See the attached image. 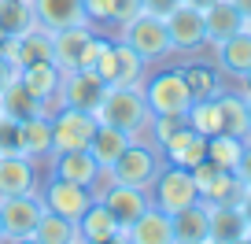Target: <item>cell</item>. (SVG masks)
Listing matches in <instances>:
<instances>
[{
	"label": "cell",
	"mask_w": 251,
	"mask_h": 244,
	"mask_svg": "<svg viewBox=\"0 0 251 244\" xmlns=\"http://www.w3.org/2000/svg\"><path fill=\"white\" fill-rule=\"evenodd\" d=\"M240 211L248 215V226H251V185H244V196H240Z\"/></svg>",
	"instance_id": "60d3db41"
},
{
	"label": "cell",
	"mask_w": 251,
	"mask_h": 244,
	"mask_svg": "<svg viewBox=\"0 0 251 244\" xmlns=\"http://www.w3.org/2000/svg\"><path fill=\"white\" fill-rule=\"evenodd\" d=\"M96 122L126 130L129 137H144L151 126V108L144 100L141 85H107L100 108H96Z\"/></svg>",
	"instance_id": "6da1fadb"
},
{
	"label": "cell",
	"mask_w": 251,
	"mask_h": 244,
	"mask_svg": "<svg viewBox=\"0 0 251 244\" xmlns=\"http://www.w3.org/2000/svg\"><path fill=\"white\" fill-rule=\"evenodd\" d=\"M207 211L214 244H240L248 237V215L240 211V204H207Z\"/></svg>",
	"instance_id": "d6986e66"
},
{
	"label": "cell",
	"mask_w": 251,
	"mask_h": 244,
	"mask_svg": "<svg viewBox=\"0 0 251 244\" xmlns=\"http://www.w3.org/2000/svg\"><path fill=\"white\" fill-rule=\"evenodd\" d=\"M30 26H37L30 0H0V33L19 37V33H26Z\"/></svg>",
	"instance_id": "d6a6232c"
},
{
	"label": "cell",
	"mask_w": 251,
	"mask_h": 244,
	"mask_svg": "<svg viewBox=\"0 0 251 244\" xmlns=\"http://www.w3.org/2000/svg\"><path fill=\"white\" fill-rule=\"evenodd\" d=\"M244 30H248V33H251V19H244Z\"/></svg>",
	"instance_id": "ee69618b"
},
{
	"label": "cell",
	"mask_w": 251,
	"mask_h": 244,
	"mask_svg": "<svg viewBox=\"0 0 251 244\" xmlns=\"http://www.w3.org/2000/svg\"><path fill=\"white\" fill-rule=\"evenodd\" d=\"M41 200H45L48 211L63 215V218L78 222L81 215H85V207L93 204V189H85V185H74V181H63V178H52L41 189Z\"/></svg>",
	"instance_id": "4fadbf2b"
},
{
	"label": "cell",
	"mask_w": 251,
	"mask_h": 244,
	"mask_svg": "<svg viewBox=\"0 0 251 244\" xmlns=\"http://www.w3.org/2000/svg\"><path fill=\"white\" fill-rule=\"evenodd\" d=\"M103 37L89 23L81 26H63L52 33V63L59 71H78V67H93L96 52H100Z\"/></svg>",
	"instance_id": "277c9868"
},
{
	"label": "cell",
	"mask_w": 251,
	"mask_h": 244,
	"mask_svg": "<svg viewBox=\"0 0 251 244\" xmlns=\"http://www.w3.org/2000/svg\"><path fill=\"white\" fill-rule=\"evenodd\" d=\"M15 74H19V67L11 63V59H4V55H0V93L8 89V81L15 78Z\"/></svg>",
	"instance_id": "ab89813d"
},
{
	"label": "cell",
	"mask_w": 251,
	"mask_h": 244,
	"mask_svg": "<svg viewBox=\"0 0 251 244\" xmlns=\"http://www.w3.org/2000/svg\"><path fill=\"white\" fill-rule=\"evenodd\" d=\"M244 196V181L236 170H218L203 189H200V200L203 204H240Z\"/></svg>",
	"instance_id": "4dcf8cb0"
},
{
	"label": "cell",
	"mask_w": 251,
	"mask_h": 244,
	"mask_svg": "<svg viewBox=\"0 0 251 244\" xmlns=\"http://www.w3.org/2000/svg\"><path fill=\"white\" fill-rule=\"evenodd\" d=\"M240 152H244V137H233V134L207 137V159H211L214 166H222V170H236Z\"/></svg>",
	"instance_id": "836d02e7"
},
{
	"label": "cell",
	"mask_w": 251,
	"mask_h": 244,
	"mask_svg": "<svg viewBox=\"0 0 251 244\" xmlns=\"http://www.w3.org/2000/svg\"><path fill=\"white\" fill-rule=\"evenodd\" d=\"M233 4H236V11H240L244 19H251V0H233Z\"/></svg>",
	"instance_id": "b9f144b4"
},
{
	"label": "cell",
	"mask_w": 251,
	"mask_h": 244,
	"mask_svg": "<svg viewBox=\"0 0 251 244\" xmlns=\"http://www.w3.org/2000/svg\"><path fill=\"white\" fill-rule=\"evenodd\" d=\"M23 156H30L33 163L52 156V118L48 115L23 118Z\"/></svg>",
	"instance_id": "f546056e"
},
{
	"label": "cell",
	"mask_w": 251,
	"mask_h": 244,
	"mask_svg": "<svg viewBox=\"0 0 251 244\" xmlns=\"http://www.w3.org/2000/svg\"><path fill=\"white\" fill-rule=\"evenodd\" d=\"M144 100H148L151 115H174V118H185L188 108H192V89H188L185 74L177 71H159L151 78H144Z\"/></svg>",
	"instance_id": "8992f818"
},
{
	"label": "cell",
	"mask_w": 251,
	"mask_h": 244,
	"mask_svg": "<svg viewBox=\"0 0 251 244\" xmlns=\"http://www.w3.org/2000/svg\"><path fill=\"white\" fill-rule=\"evenodd\" d=\"M129 241L137 244H174V229H170V215L163 207H144L141 218L129 226Z\"/></svg>",
	"instance_id": "603a6c76"
},
{
	"label": "cell",
	"mask_w": 251,
	"mask_h": 244,
	"mask_svg": "<svg viewBox=\"0 0 251 244\" xmlns=\"http://www.w3.org/2000/svg\"><path fill=\"white\" fill-rule=\"evenodd\" d=\"M48 170H52V178L74 181V185H85V189H93V181L100 178V163L93 159L89 148L52 152V156H48Z\"/></svg>",
	"instance_id": "9a60e30c"
},
{
	"label": "cell",
	"mask_w": 251,
	"mask_h": 244,
	"mask_svg": "<svg viewBox=\"0 0 251 244\" xmlns=\"http://www.w3.org/2000/svg\"><path fill=\"white\" fill-rule=\"evenodd\" d=\"M244 100H248V115H251V96H244Z\"/></svg>",
	"instance_id": "f6af8a7d"
},
{
	"label": "cell",
	"mask_w": 251,
	"mask_h": 244,
	"mask_svg": "<svg viewBox=\"0 0 251 244\" xmlns=\"http://www.w3.org/2000/svg\"><path fill=\"white\" fill-rule=\"evenodd\" d=\"M148 196H151V204H155V207H163L166 215H174V211H181V207L196 204L200 189H196L192 170L174 166V163H163V170H159L155 181L148 185Z\"/></svg>",
	"instance_id": "52a82bcc"
},
{
	"label": "cell",
	"mask_w": 251,
	"mask_h": 244,
	"mask_svg": "<svg viewBox=\"0 0 251 244\" xmlns=\"http://www.w3.org/2000/svg\"><path fill=\"white\" fill-rule=\"evenodd\" d=\"M37 189V166L30 156H0V196H19V192Z\"/></svg>",
	"instance_id": "ac0fdd59"
},
{
	"label": "cell",
	"mask_w": 251,
	"mask_h": 244,
	"mask_svg": "<svg viewBox=\"0 0 251 244\" xmlns=\"http://www.w3.org/2000/svg\"><path fill=\"white\" fill-rule=\"evenodd\" d=\"M185 4H192V8H207V4H214V0H185Z\"/></svg>",
	"instance_id": "7bdbcfd3"
},
{
	"label": "cell",
	"mask_w": 251,
	"mask_h": 244,
	"mask_svg": "<svg viewBox=\"0 0 251 244\" xmlns=\"http://www.w3.org/2000/svg\"><path fill=\"white\" fill-rule=\"evenodd\" d=\"M45 200L41 192H19V196H0V241H30L37 226Z\"/></svg>",
	"instance_id": "ba28073f"
},
{
	"label": "cell",
	"mask_w": 251,
	"mask_h": 244,
	"mask_svg": "<svg viewBox=\"0 0 251 244\" xmlns=\"http://www.w3.org/2000/svg\"><path fill=\"white\" fill-rule=\"evenodd\" d=\"M23 152V122L0 115V156H19Z\"/></svg>",
	"instance_id": "d590c367"
},
{
	"label": "cell",
	"mask_w": 251,
	"mask_h": 244,
	"mask_svg": "<svg viewBox=\"0 0 251 244\" xmlns=\"http://www.w3.org/2000/svg\"><path fill=\"white\" fill-rule=\"evenodd\" d=\"M166 33H170V48L174 52H203L207 48V26H203V8H192L185 0H177L166 11Z\"/></svg>",
	"instance_id": "30bf717a"
},
{
	"label": "cell",
	"mask_w": 251,
	"mask_h": 244,
	"mask_svg": "<svg viewBox=\"0 0 251 244\" xmlns=\"http://www.w3.org/2000/svg\"><path fill=\"white\" fill-rule=\"evenodd\" d=\"M170 229H174V244H207L211 241V211L203 200L181 207L170 215Z\"/></svg>",
	"instance_id": "2e32d148"
},
{
	"label": "cell",
	"mask_w": 251,
	"mask_h": 244,
	"mask_svg": "<svg viewBox=\"0 0 251 244\" xmlns=\"http://www.w3.org/2000/svg\"><path fill=\"white\" fill-rule=\"evenodd\" d=\"M100 200L107 204V211L115 215V222H118V241H129V226L141 218L144 207H151L148 189H137V185H118V181H111L107 189H103Z\"/></svg>",
	"instance_id": "7c38bea8"
},
{
	"label": "cell",
	"mask_w": 251,
	"mask_h": 244,
	"mask_svg": "<svg viewBox=\"0 0 251 244\" xmlns=\"http://www.w3.org/2000/svg\"><path fill=\"white\" fill-rule=\"evenodd\" d=\"M185 122L192 130H200L203 137H214L222 134V115H218V96H203V100H192V108H188Z\"/></svg>",
	"instance_id": "e575fe53"
},
{
	"label": "cell",
	"mask_w": 251,
	"mask_h": 244,
	"mask_svg": "<svg viewBox=\"0 0 251 244\" xmlns=\"http://www.w3.org/2000/svg\"><path fill=\"white\" fill-rule=\"evenodd\" d=\"M37 26H45L48 33L63 30V26H81L85 19V0H30Z\"/></svg>",
	"instance_id": "e0dca14e"
},
{
	"label": "cell",
	"mask_w": 251,
	"mask_h": 244,
	"mask_svg": "<svg viewBox=\"0 0 251 244\" xmlns=\"http://www.w3.org/2000/svg\"><path fill=\"white\" fill-rule=\"evenodd\" d=\"M78 229H81V244L118 241V222H115V215L107 211L103 200H93V204L85 207V215L78 218Z\"/></svg>",
	"instance_id": "484cf974"
},
{
	"label": "cell",
	"mask_w": 251,
	"mask_h": 244,
	"mask_svg": "<svg viewBox=\"0 0 251 244\" xmlns=\"http://www.w3.org/2000/svg\"><path fill=\"white\" fill-rule=\"evenodd\" d=\"M129 141H133V137L126 134V130L107 126V122H96V134H93V141H89V152H93V159L100 163V170H111L115 159L126 152Z\"/></svg>",
	"instance_id": "d4e9b609"
},
{
	"label": "cell",
	"mask_w": 251,
	"mask_h": 244,
	"mask_svg": "<svg viewBox=\"0 0 251 244\" xmlns=\"http://www.w3.org/2000/svg\"><path fill=\"white\" fill-rule=\"evenodd\" d=\"M244 241H251V226H248V237H244Z\"/></svg>",
	"instance_id": "bcb514c9"
},
{
	"label": "cell",
	"mask_w": 251,
	"mask_h": 244,
	"mask_svg": "<svg viewBox=\"0 0 251 244\" xmlns=\"http://www.w3.org/2000/svg\"><path fill=\"white\" fill-rule=\"evenodd\" d=\"M203 26H207V45H218V41L244 30V15L236 11L233 0H214L203 8Z\"/></svg>",
	"instance_id": "7402d4cb"
},
{
	"label": "cell",
	"mask_w": 251,
	"mask_h": 244,
	"mask_svg": "<svg viewBox=\"0 0 251 244\" xmlns=\"http://www.w3.org/2000/svg\"><path fill=\"white\" fill-rule=\"evenodd\" d=\"M41 59H52V33L45 26H30L26 33L15 37V67L23 71L30 63H41Z\"/></svg>",
	"instance_id": "f1b7e54d"
},
{
	"label": "cell",
	"mask_w": 251,
	"mask_h": 244,
	"mask_svg": "<svg viewBox=\"0 0 251 244\" xmlns=\"http://www.w3.org/2000/svg\"><path fill=\"white\" fill-rule=\"evenodd\" d=\"M159 152H163V159H166V163L192 170V166H196L200 159H207V137L200 134V130H192L188 122H181V126L174 130V134L166 137L163 144H159Z\"/></svg>",
	"instance_id": "5bb4252c"
},
{
	"label": "cell",
	"mask_w": 251,
	"mask_h": 244,
	"mask_svg": "<svg viewBox=\"0 0 251 244\" xmlns=\"http://www.w3.org/2000/svg\"><path fill=\"white\" fill-rule=\"evenodd\" d=\"M85 19L89 26H115V0H85Z\"/></svg>",
	"instance_id": "8d00e7d4"
},
{
	"label": "cell",
	"mask_w": 251,
	"mask_h": 244,
	"mask_svg": "<svg viewBox=\"0 0 251 244\" xmlns=\"http://www.w3.org/2000/svg\"><path fill=\"white\" fill-rule=\"evenodd\" d=\"M118 41L133 48L141 59L155 63V59H166L174 52L170 48V33H166V19L155 15V11H137L129 23L118 26Z\"/></svg>",
	"instance_id": "3957f363"
},
{
	"label": "cell",
	"mask_w": 251,
	"mask_h": 244,
	"mask_svg": "<svg viewBox=\"0 0 251 244\" xmlns=\"http://www.w3.org/2000/svg\"><path fill=\"white\" fill-rule=\"evenodd\" d=\"M19 78H23V85L30 89V93L37 96V100L45 104L48 111L55 108V93H59V78H63V71L52 63V59H41V63L23 67V71H19Z\"/></svg>",
	"instance_id": "44dd1931"
},
{
	"label": "cell",
	"mask_w": 251,
	"mask_h": 244,
	"mask_svg": "<svg viewBox=\"0 0 251 244\" xmlns=\"http://www.w3.org/2000/svg\"><path fill=\"white\" fill-rule=\"evenodd\" d=\"M0 115L19 118V122H23V118H33V115H48V108H45V104H41L37 96H33L30 89L23 85V78L15 74V78L8 81V89L0 93Z\"/></svg>",
	"instance_id": "cb8c5ba5"
},
{
	"label": "cell",
	"mask_w": 251,
	"mask_h": 244,
	"mask_svg": "<svg viewBox=\"0 0 251 244\" xmlns=\"http://www.w3.org/2000/svg\"><path fill=\"white\" fill-rule=\"evenodd\" d=\"M236 174H240L244 185H251V137L244 141V152H240V163H236Z\"/></svg>",
	"instance_id": "f35d334b"
},
{
	"label": "cell",
	"mask_w": 251,
	"mask_h": 244,
	"mask_svg": "<svg viewBox=\"0 0 251 244\" xmlns=\"http://www.w3.org/2000/svg\"><path fill=\"white\" fill-rule=\"evenodd\" d=\"M30 241H37V244H81V229H78V222L63 218V215H55V211L45 207L37 226H33Z\"/></svg>",
	"instance_id": "4316f807"
},
{
	"label": "cell",
	"mask_w": 251,
	"mask_h": 244,
	"mask_svg": "<svg viewBox=\"0 0 251 244\" xmlns=\"http://www.w3.org/2000/svg\"><path fill=\"white\" fill-rule=\"evenodd\" d=\"M103 93H107V81H103L93 67L63 71L59 93H55V108H78V111H93V115H96Z\"/></svg>",
	"instance_id": "9c48e42d"
},
{
	"label": "cell",
	"mask_w": 251,
	"mask_h": 244,
	"mask_svg": "<svg viewBox=\"0 0 251 244\" xmlns=\"http://www.w3.org/2000/svg\"><path fill=\"white\" fill-rule=\"evenodd\" d=\"M93 71L100 74L107 85H144V78H148V59H141L126 41H118V37L107 41L103 37L100 52H96V59H93Z\"/></svg>",
	"instance_id": "7a4b0ae2"
},
{
	"label": "cell",
	"mask_w": 251,
	"mask_h": 244,
	"mask_svg": "<svg viewBox=\"0 0 251 244\" xmlns=\"http://www.w3.org/2000/svg\"><path fill=\"white\" fill-rule=\"evenodd\" d=\"M52 152H74V148H89L96 134V115L93 111H78V108H52Z\"/></svg>",
	"instance_id": "8fae6325"
},
{
	"label": "cell",
	"mask_w": 251,
	"mask_h": 244,
	"mask_svg": "<svg viewBox=\"0 0 251 244\" xmlns=\"http://www.w3.org/2000/svg\"><path fill=\"white\" fill-rule=\"evenodd\" d=\"M137 11H144V4H141V0H115V26L129 23V19H133Z\"/></svg>",
	"instance_id": "74e56055"
},
{
	"label": "cell",
	"mask_w": 251,
	"mask_h": 244,
	"mask_svg": "<svg viewBox=\"0 0 251 244\" xmlns=\"http://www.w3.org/2000/svg\"><path fill=\"white\" fill-rule=\"evenodd\" d=\"M163 152L155 148L151 141H144V137H133V141L126 144V152L115 159V166H111V178L118 181V185H137V189H148L151 181H155V174L163 170Z\"/></svg>",
	"instance_id": "5b68a950"
},
{
	"label": "cell",
	"mask_w": 251,
	"mask_h": 244,
	"mask_svg": "<svg viewBox=\"0 0 251 244\" xmlns=\"http://www.w3.org/2000/svg\"><path fill=\"white\" fill-rule=\"evenodd\" d=\"M214 48V67H218L222 74H229V78H240L244 71H251V33L240 30L233 33V37L218 41Z\"/></svg>",
	"instance_id": "ffe728a7"
},
{
	"label": "cell",
	"mask_w": 251,
	"mask_h": 244,
	"mask_svg": "<svg viewBox=\"0 0 251 244\" xmlns=\"http://www.w3.org/2000/svg\"><path fill=\"white\" fill-rule=\"evenodd\" d=\"M218 115H222V134L233 137H251V115H248V100L240 93H218Z\"/></svg>",
	"instance_id": "83f0119b"
},
{
	"label": "cell",
	"mask_w": 251,
	"mask_h": 244,
	"mask_svg": "<svg viewBox=\"0 0 251 244\" xmlns=\"http://www.w3.org/2000/svg\"><path fill=\"white\" fill-rule=\"evenodd\" d=\"M188 89H192V100H203V96H218L222 93V71L214 63H185L181 67Z\"/></svg>",
	"instance_id": "1f68e13d"
}]
</instances>
